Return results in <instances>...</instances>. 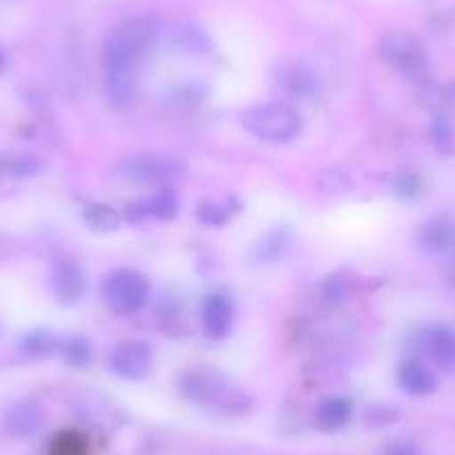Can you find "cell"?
I'll use <instances>...</instances> for the list:
<instances>
[{"mask_svg": "<svg viewBox=\"0 0 455 455\" xmlns=\"http://www.w3.org/2000/svg\"><path fill=\"white\" fill-rule=\"evenodd\" d=\"M161 23L152 14H137L112 29L103 45V85L109 100L130 108L141 90V74L156 45Z\"/></svg>", "mask_w": 455, "mask_h": 455, "instance_id": "6da1fadb", "label": "cell"}, {"mask_svg": "<svg viewBox=\"0 0 455 455\" xmlns=\"http://www.w3.org/2000/svg\"><path fill=\"white\" fill-rule=\"evenodd\" d=\"M242 125L246 132L259 139L264 143H275V146H286L299 139L304 130V119L292 105L286 103H261L252 105L242 114Z\"/></svg>", "mask_w": 455, "mask_h": 455, "instance_id": "7a4b0ae2", "label": "cell"}, {"mask_svg": "<svg viewBox=\"0 0 455 455\" xmlns=\"http://www.w3.org/2000/svg\"><path fill=\"white\" fill-rule=\"evenodd\" d=\"M379 54L395 72L415 85H431L433 63L427 47L409 32H391L379 43Z\"/></svg>", "mask_w": 455, "mask_h": 455, "instance_id": "3957f363", "label": "cell"}, {"mask_svg": "<svg viewBox=\"0 0 455 455\" xmlns=\"http://www.w3.org/2000/svg\"><path fill=\"white\" fill-rule=\"evenodd\" d=\"M150 299V279L134 268H119L103 282V301L116 317H132Z\"/></svg>", "mask_w": 455, "mask_h": 455, "instance_id": "277c9868", "label": "cell"}, {"mask_svg": "<svg viewBox=\"0 0 455 455\" xmlns=\"http://www.w3.org/2000/svg\"><path fill=\"white\" fill-rule=\"evenodd\" d=\"M116 172L121 179L132 183H148L159 186L183 177L186 165L170 155H155V152H141V155H128L116 164Z\"/></svg>", "mask_w": 455, "mask_h": 455, "instance_id": "5b68a950", "label": "cell"}, {"mask_svg": "<svg viewBox=\"0 0 455 455\" xmlns=\"http://www.w3.org/2000/svg\"><path fill=\"white\" fill-rule=\"evenodd\" d=\"M179 391L190 402L201 406H233L235 391L226 378L214 369H188L179 378ZM233 411V409H230Z\"/></svg>", "mask_w": 455, "mask_h": 455, "instance_id": "8992f818", "label": "cell"}, {"mask_svg": "<svg viewBox=\"0 0 455 455\" xmlns=\"http://www.w3.org/2000/svg\"><path fill=\"white\" fill-rule=\"evenodd\" d=\"M109 366H112L114 375H119L128 382H139L150 375L152 366H155V351L146 341H124L109 355Z\"/></svg>", "mask_w": 455, "mask_h": 455, "instance_id": "52a82bcc", "label": "cell"}, {"mask_svg": "<svg viewBox=\"0 0 455 455\" xmlns=\"http://www.w3.org/2000/svg\"><path fill=\"white\" fill-rule=\"evenodd\" d=\"M50 288L56 301L63 306H74L87 295V275L78 261L63 259L52 266Z\"/></svg>", "mask_w": 455, "mask_h": 455, "instance_id": "ba28073f", "label": "cell"}, {"mask_svg": "<svg viewBox=\"0 0 455 455\" xmlns=\"http://www.w3.org/2000/svg\"><path fill=\"white\" fill-rule=\"evenodd\" d=\"M275 83L297 99H313L322 90L317 72L306 63H283L275 69Z\"/></svg>", "mask_w": 455, "mask_h": 455, "instance_id": "9c48e42d", "label": "cell"}, {"mask_svg": "<svg viewBox=\"0 0 455 455\" xmlns=\"http://www.w3.org/2000/svg\"><path fill=\"white\" fill-rule=\"evenodd\" d=\"M233 304L221 292H210L201 304V326L205 337L219 341L226 339L233 328Z\"/></svg>", "mask_w": 455, "mask_h": 455, "instance_id": "30bf717a", "label": "cell"}, {"mask_svg": "<svg viewBox=\"0 0 455 455\" xmlns=\"http://www.w3.org/2000/svg\"><path fill=\"white\" fill-rule=\"evenodd\" d=\"M422 348L437 369L455 373V332L446 326H433L424 331Z\"/></svg>", "mask_w": 455, "mask_h": 455, "instance_id": "8fae6325", "label": "cell"}, {"mask_svg": "<svg viewBox=\"0 0 455 455\" xmlns=\"http://www.w3.org/2000/svg\"><path fill=\"white\" fill-rule=\"evenodd\" d=\"M43 427V411L36 402H16L5 413V428L12 437H32Z\"/></svg>", "mask_w": 455, "mask_h": 455, "instance_id": "7c38bea8", "label": "cell"}, {"mask_svg": "<svg viewBox=\"0 0 455 455\" xmlns=\"http://www.w3.org/2000/svg\"><path fill=\"white\" fill-rule=\"evenodd\" d=\"M353 419V404L347 397H326L315 411V427L323 433H337L347 428Z\"/></svg>", "mask_w": 455, "mask_h": 455, "instance_id": "4fadbf2b", "label": "cell"}, {"mask_svg": "<svg viewBox=\"0 0 455 455\" xmlns=\"http://www.w3.org/2000/svg\"><path fill=\"white\" fill-rule=\"evenodd\" d=\"M397 384L402 391L413 397H427L437 388L435 375L419 362H404L397 371Z\"/></svg>", "mask_w": 455, "mask_h": 455, "instance_id": "5bb4252c", "label": "cell"}, {"mask_svg": "<svg viewBox=\"0 0 455 455\" xmlns=\"http://www.w3.org/2000/svg\"><path fill=\"white\" fill-rule=\"evenodd\" d=\"M179 214V199L172 190H161L152 199L141 201V204L128 205L130 221L155 217V219H174Z\"/></svg>", "mask_w": 455, "mask_h": 455, "instance_id": "9a60e30c", "label": "cell"}, {"mask_svg": "<svg viewBox=\"0 0 455 455\" xmlns=\"http://www.w3.org/2000/svg\"><path fill=\"white\" fill-rule=\"evenodd\" d=\"M81 217L94 233H114V230L121 228L119 210L112 208L109 204H100V201H92V204L83 205Z\"/></svg>", "mask_w": 455, "mask_h": 455, "instance_id": "2e32d148", "label": "cell"}, {"mask_svg": "<svg viewBox=\"0 0 455 455\" xmlns=\"http://www.w3.org/2000/svg\"><path fill=\"white\" fill-rule=\"evenodd\" d=\"M0 172L14 179H32L43 172V161L29 152L0 155Z\"/></svg>", "mask_w": 455, "mask_h": 455, "instance_id": "e0dca14e", "label": "cell"}, {"mask_svg": "<svg viewBox=\"0 0 455 455\" xmlns=\"http://www.w3.org/2000/svg\"><path fill=\"white\" fill-rule=\"evenodd\" d=\"M47 455H90V440L76 428H65L52 437Z\"/></svg>", "mask_w": 455, "mask_h": 455, "instance_id": "ac0fdd59", "label": "cell"}, {"mask_svg": "<svg viewBox=\"0 0 455 455\" xmlns=\"http://www.w3.org/2000/svg\"><path fill=\"white\" fill-rule=\"evenodd\" d=\"M418 242L424 252H428V255H440L453 242V230L444 221H431L419 230Z\"/></svg>", "mask_w": 455, "mask_h": 455, "instance_id": "d6986e66", "label": "cell"}, {"mask_svg": "<svg viewBox=\"0 0 455 455\" xmlns=\"http://www.w3.org/2000/svg\"><path fill=\"white\" fill-rule=\"evenodd\" d=\"M20 353H25L28 357H34V360H41V357L52 355L60 348V341L56 339L54 332L50 331H29L25 332L23 339L19 341Z\"/></svg>", "mask_w": 455, "mask_h": 455, "instance_id": "ffe728a7", "label": "cell"}, {"mask_svg": "<svg viewBox=\"0 0 455 455\" xmlns=\"http://www.w3.org/2000/svg\"><path fill=\"white\" fill-rule=\"evenodd\" d=\"M60 351H63L65 362L74 369H85L92 362V344L87 337L83 335H72L69 339H65L60 344Z\"/></svg>", "mask_w": 455, "mask_h": 455, "instance_id": "44dd1931", "label": "cell"}, {"mask_svg": "<svg viewBox=\"0 0 455 455\" xmlns=\"http://www.w3.org/2000/svg\"><path fill=\"white\" fill-rule=\"evenodd\" d=\"M288 243H291L288 230H273V233L266 235L264 243L259 246V257L266 261H277L286 252Z\"/></svg>", "mask_w": 455, "mask_h": 455, "instance_id": "7402d4cb", "label": "cell"}, {"mask_svg": "<svg viewBox=\"0 0 455 455\" xmlns=\"http://www.w3.org/2000/svg\"><path fill=\"white\" fill-rule=\"evenodd\" d=\"M431 139L440 152H455V128L446 116H437L433 121Z\"/></svg>", "mask_w": 455, "mask_h": 455, "instance_id": "603a6c76", "label": "cell"}, {"mask_svg": "<svg viewBox=\"0 0 455 455\" xmlns=\"http://www.w3.org/2000/svg\"><path fill=\"white\" fill-rule=\"evenodd\" d=\"M230 219V214L226 212V208L217 204H201L199 205V221L205 226H221Z\"/></svg>", "mask_w": 455, "mask_h": 455, "instance_id": "cb8c5ba5", "label": "cell"}, {"mask_svg": "<svg viewBox=\"0 0 455 455\" xmlns=\"http://www.w3.org/2000/svg\"><path fill=\"white\" fill-rule=\"evenodd\" d=\"M379 455H422V451L411 440H391L384 444Z\"/></svg>", "mask_w": 455, "mask_h": 455, "instance_id": "d4e9b609", "label": "cell"}, {"mask_svg": "<svg viewBox=\"0 0 455 455\" xmlns=\"http://www.w3.org/2000/svg\"><path fill=\"white\" fill-rule=\"evenodd\" d=\"M433 103H435V108L442 114L455 112V83H449L446 87H442L435 94V99H433Z\"/></svg>", "mask_w": 455, "mask_h": 455, "instance_id": "484cf974", "label": "cell"}, {"mask_svg": "<svg viewBox=\"0 0 455 455\" xmlns=\"http://www.w3.org/2000/svg\"><path fill=\"white\" fill-rule=\"evenodd\" d=\"M418 190H419L418 179L411 177V174H406V177H402L400 186H397V192H400V195H409V196H413V195H418Z\"/></svg>", "mask_w": 455, "mask_h": 455, "instance_id": "4316f807", "label": "cell"}, {"mask_svg": "<svg viewBox=\"0 0 455 455\" xmlns=\"http://www.w3.org/2000/svg\"><path fill=\"white\" fill-rule=\"evenodd\" d=\"M5 68H7V54H5V50L0 47V74L5 72Z\"/></svg>", "mask_w": 455, "mask_h": 455, "instance_id": "83f0119b", "label": "cell"}, {"mask_svg": "<svg viewBox=\"0 0 455 455\" xmlns=\"http://www.w3.org/2000/svg\"><path fill=\"white\" fill-rule=\"evenodd\" d=\"M451 277H453V282H455V259L451 261Z\"/></svg>", "mask_w": 455, "mask_h": 455, "instance_id": "f1b7e54d", "label": "cell"}]
</instances>
